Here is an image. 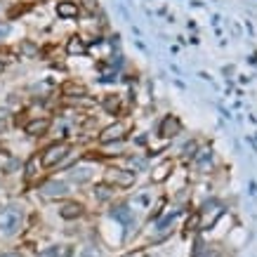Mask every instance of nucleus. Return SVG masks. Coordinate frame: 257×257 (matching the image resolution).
Masks as SVG:
<instances>
[{"mask_svg":"<svg viewBox=\"0 0 257 257\" xmlns=\"http://www.w3.org/2000/svg\"><path fill=\"white\" fill-rule=\"evenodd\" d=\"M24 52H26V55H36V47H33L31 43H24Z\"/></svg>","mask_w":257,"mask_h":257,"instance_id":"aec40b11","label":"nucleus"},{"mask_svg":"<svg viewBox=\"0 0 257 257\" xmlns=\"http://www.w3.org/2000/svg\"><path fill=\"white\" fill-rule=\"evenodd\" d=\"M57 15L69 19V17L78 15V8H76V3H59V5H57Z\"/></svg>","mask_w":257,"mask_h":257,"instance_id":"f8f14e48","label":"nucleus"},{"mask_svg":"<svg viewBox=\"0 0 257 257\" xmlns=\"http://www.w3.org/2000/svg\"><path fill=\"white\" fill-rule=\"evenodd\" d=\"M50 127V120L47 118H43V120H33V123L26 125V133L29 135H43Z\"/></svg>","mask_w":257,"mask_h":257,"instance_id":"9d476101","label":"nucleus"},{"mask_svg":"<svg viewBox=\"0 0 257 257\" xmlns=\"http://www.w3.org/2000/svg\"><path fill=\"white\" fill-rule=\"evenodd\" d=\"M125 257H144V250H137V252H127Z\"/></svg>","mask_w":257,"mask_h":257,"instance_id":"4be33fe9","label":"nucleus"},{"mask_svg":"<svg viewBox=\"0 0 257 257\" xmlns=\"http://www.w3.org/2000/svg\"><path fill=\"white\" fill-rule=\"evenodd\" d=\"M3 127H5V125H3V120H0V130H3Z\"/></svg>","mask_w":257,"mask_h":257,"instance_id":"393cba45","label":"nucleus"},{"mask_svg":"<svg viewBox=\"0 0 257 257\" xmlns=\"http://www.w3.org/2000/svg\"><path fill=\"white\" fill-rule=\"evenodd\" d=\"M80 212H83V208H80L78 203H66V205H62V208H59V215H62L64 219L80 217Z\"/></svg>","mask_w":257,"mask_h":257,"instance_id":"6e6552de","label":"nucleus"},{"mask_svg":"<svg viewBox=\"0 0 257 257\" xmlns=\"http://www.w3.org/2000/svg\"><path fill=\"white\" fill-rule=\"evenodd\" d=\"M83 257H101V255H99V250L97 248H87L85 252H83Z\"/></svg>","mask_w":257,"mask_h":257,"instance_id":"a211bd4d","label":"nucleus"},{"mask_svg":"<svg viewBox=\"0 0 257 257\" xmlns=\"http://www.w3.org/2000/svg\"><path fill=\"white\" fill-rule=\"evenodd\" d=\"M80 3H83L87 10H97V0H80Z\"/></svg>","mask_w":257,"mask_h":257,"instance_id":"6ab92c4d","label":"nucleus"},{"mask_svg":"<svg viewBox=\"0 0 257 257\" xmlns=\"http://www.w3.org/2000/svg\"><path fill=\"white\" fill-rule=\"evenodd\" d=\"M0 69H3V64H0Z\"/></svg>","mask_w":257,"mask_h":257,"instance_id":"a878e982","label":"nucleus"},{"mask_svg":"<svg viewBox=\"0 0 257 257\" xmlns=\"http://www.w3.org/2000/svg\"><path fill=\"white\" fill-rule=\"evenodd\" d=\"M130 165L135 170H144V158H130Z\"/></svg>","mask_w":257,"mask_h":257,"instance_id":"f3484780","label":"nucleus"},{"mask_svg":"<svg viewBox=\"0 0 257 257\" xmlns=\"http://www.w3.org/2000/svg\"><path fill=\"white\" fill-rule=\"evenodd\" d=\"M109 177L116 182V184H120V187H130V184H135V172H125V170H111Z\"/></svg>","mask_w":257,"mask_h":257,"instance_id":"423d86ee","label":"nucleus"},{"mask_svg":"<svg viewBox=\"0 0 257 257\" xmlns=\"http://www.w3.org/2000/svg\"><path fill=\"white\" fill-rule=\"evenodd\" d=\"M203 257H219V255H217V252H212V250H210V252H205V255H203Z\"/></svg>","mask_w":257,"mask_h":257,"instance_id":"b1692460","label":"nucleus"},{"mask_svg":"<svg viewBox=\"0 0 257 257\" xmlns=\"http://www.w3.org/2000/svg\"><path fill=\"white\" fill-rule=\"evenodd\" d=\"M71 179L73 182H78V184H83V182H87L90 179V168H71Z\"/></svg>","mask_w":257,"mask_h":257,"instance_id":"ddd939ff","label":"nucleus"},{"mask_svg":"<svg viewBox=\"0 0 257 257\" xmlns=\"http://www.w3.org/2000/svg\"><path fill=\"white\" fill-rule=\"evenodd\" d=\"M22 222H24V210L10 205L5 210H0V234L5 236H12L22 229Z\"/></svg>","mask_w":257,"mask_h":257,"instance_id":"f257e3e1","label":"nucleus"},{"mask_svg":"<svg viewBox=\"0 0 257 257\" xmlns=\"http://www.w3.org/2000/svg\"><path fill=\"white\" fill-rule=\"evenodd\" d=\"M66 154H69V147H66V144H52V147L45 149V154H43V165L59 163Z\"/></svg>","mask_w":257,"mask_h":257,"instance_id":"f03ea898","label":"nucleus"},{"mask_svg":"<svg viewBox=\"0 0 257 257\" xmlns=\"http://www.w3.org/2000/svg\"><path fill=\"white\" fill-rule=\"evenodd\" d=\"M62 92L64 94H85V87L78 85V83H69V85L62 87Z\"/></svg>","mask_w":257,"mask_h":257,"instance_id":"2eb2a0df","label":"nucleus"},{"mask_svg":"<svg viewBox=\"0 0 257 257\" xmlns=\"http://www.w3.org/2000/svg\"><path fill=\"white\" fill-rule=\"evenodd\" d=\"M111 217L118 219V222H123V224L127 226V231H133V226H135V217H133V210H130L127 205H116V208L111 210Z\"/></svg>","mask_w":257,"mask_h":257,"instance_id":"20e7f679","label":"nucleus"},{"mask_svg":"<svg viewBox=\"0 0 257 257\" xmlns=\"http://www.w3.org/2000/svg\"><path fill=\"white\" fill-rule=\"evenodd\" d=\"M0 257H22V252H15V250H12V252H3Z\"/></svg>","mask_w":257,"mask_h":257,"instance_id":"5701e85b","label":"nucleus"},{"mask_svg":"<svg viewBox=\"0 0 257 257\" xmlns=\"http://www.w3.org/2000/svg\"><path fill=\"white\" fill-rule=\"evenodd\" d=\"M125 133H127V127L123 123H116V125H109L104 133L99 135V142L101 144H109V142H116V140H123Z\"/></svg>","mask_w":257,"mask_h":257,"instance_id":"7ed1b4c3","label":"nucleus"},{"mask_svg":"<svg viewBox=\"0 0 257 257\" xmlns=\"http://www.w3.org/2000/svg\"><path fill=\"white\" fill-rule=\"evenodd\" d=\"M8 33H10V29H8V26H3V24H0V38H5Z\"/></svg>","mask_w":257,"mask_h":257,"instance_id":"412c9836","label":"nucleus"},{"mask_svg":"<svg viewBox=\"0 0 257 257\" xmlns=\"http://www.w3.org/2000/svg\"><path fill=\"white\" fill-rule=\"evenodd\" d=\"M94 196H97V201H106V198H111V189L106 184H99L94 189Z\"/></svg>","mask_w":257,"mask_h":257,"instance_id":"dca6fc26","label":"nucleus"},{"mask_svg":"<svg viewBox=\"0 0 257 257\" xmlns=\"http://www.w3.org/2000/svg\"><path fill=\"white\" fill-rule=\"evenodd\" d=\"M177 133H179V120L175 116H168L163 120V125H161V135L163 137H175Z\"/></svg>","mask_w":257,"mask_h":257,"instance_id":"0eeeda50","label":"nucleus"},{"mask_svg":"<svg viewBox=\"0 0 257 257\" xmlns=\"http://www.w3.org/2000/svg\"><path fill=\"white\" fill-rule=\"evenodd\" d=\"M66 50H69L71 55H85V43H83V40L80 38H71L69 40V45H66Z\"/></svg>","mask_w":257,"mask_h":257,"instance_id":"4468645a","label":"nucleus"},{"mask_svg":"<svg viewBox=\"0 0 257 257\" xmlns=\"http://www.w3.org/2000/svg\"><path fill=\"white\" fill-rule=\"evenodd\" d=\"M40 191L50 198H59L66 194V184L64 182H45V184H40Z\"/></svg>","mask_w":257,"mask_h":257,"instance_id":"39448f33","label":"nucleus"},{"mask_svg":"<svg viewBox=\"0 0 257 257\" xmlns=\"http://www.w3.org/2000/svg\"><path fill=\"white\" fill-rule=\"evenodd\" d=\"M170 172H172V161H163V163L154 170V182H163Z\"/></svg>","mask_w":257,"mask_h":257,"instance_id":"9b49d317","label":"nucleus"},{"mask_svg":"<svg viewBox=\"0 0 257 257\" xmlns=\"http://www.w3.org/2000/svg\"><path fill=\"white\" fill-rule=\"evenodd\" d=\"M38 257H71V248L69 245H52V248L43 250Z\"/></svg>","mask_w":257,"mask_h":257,"instance_id":"1a4fd4ad","label":"nucleus"}]
</instances>
